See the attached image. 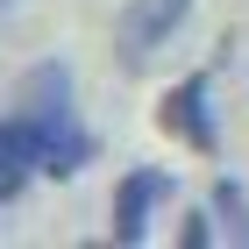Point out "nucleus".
Returning a JSON list of instances; mask_svg holds the SVG:
<instances>
[{
    "label": "nucleus",
    "instance_id": "nucleus-3",
    "mask_svg": "<svg viewBox=\"0 0 249 249\" xmlns=\"http://www.w3.org/2000/svg\"><path fill=\"white\" fill-rule=\"evenodd\" d=\"M157 128L171 135V142H185V150H199V157L221 150V128H213V71L178 78L171 93L157 100Z\"/></svg>",
    "mask_w": 249,
    "mask_h": 249
},
{
    "label": "nucleus",
    "instance_id": "nucleus-6",
    "mask_svg": "<svg viewBox=\"0 0 249 249\" xmlns=\"http://www.w3.org/2000/svg\"><path fill=\"white\" fill-rule=\"evenodd\" d=\"M213 221H221V242H242L249 249V192L235 185V178H221V185H213Z\"/></svg>",
    "mask_w": 249,
    "mask_h": 249
},
{
    "label": "nucleus",
    "instance_id": "nucleus-2",
    "mask_svg": "<svg viewBox=\"0 0 249 249\" xmlns=\"http://www.w3.org/2000/svg\"><path fill=\"white\" fill-rule=\"evenodd\" d=\"M185 15H192V0H128L121 21H114V57H121V71H142V64L185 29Z\"/></svg>",
    "mask_w": 249,
    "mask_h": 249
},
{
    "label": "nucleus",
    "instance_id": "nucleus-4",
    "mask_svg": "<svg viewBox=\"0 0 249 249\" xmlns=\"http://www.w3.org/2000/svg\"><path fill=\"white\" fill-rule=\"evenodd\" d=\"M164 199H171V171L135 164V171L114 185V242H121V249H135L142 235H150V221H157V207H164Z\"/></svg>",
    "mask_w": 249,
    "mask_h": 249
},
{
    "label": "nucleus",
    "instance_id": "nucleus-7",
    "mask_svg": "<svg viewBox=\"0 0 249 249\" xmlns=\"http://www.w3.org/2000/svg\"><path fill=\"white\" fill-rule=\"evenodd\" d=\"M178 242H185V249L221 242V221H213V207H192V213H185V228H178Z\"/></svg>",
    "mask_w": 249,
    "mask_h": 249
},
{
    "label": "nucleus",
    "instance_id": "nucleus-5",
    "mask_svg": "<svg viewBox=\"0 0 249 249\" xmlns=\"http://www.w3.org/2000/svg\"><path fill=\"white\" fill-rule=\"evenodd\" d=\"M36 171H43L36 135H29V121H21V114H7V121H0V207H15L21 185H29Z\"/></svg>",
    "mask_w": 249,
    "mask_h": 249
},
{
    "label": "nucleus",
    "instance_id": "nucleus-1",
    "mask_svg": "<svg viewBox=\"0 0 249 249\" xmlns=\"http://www.w3.org/2000/svg\"><path fill=\"white\" fill-rule=\"evenodd\" d=\"M15 114L29 121V135H36V150H43V178H78L93 164V135L78 128V107H71V64L43 57L36 71H21Z\"/></svg>",
    "mask_w": 249,
    "mask_h": 249
}]
</instances>
